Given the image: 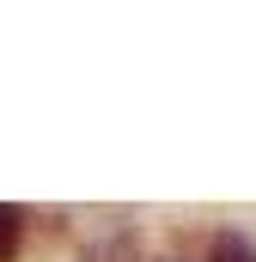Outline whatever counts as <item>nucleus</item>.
I'll return each mask as SVG.
<instances>
[{
    "instance_id": "nucleus-2",
    "label": "nucleus",
    "mask_w": 256,
    "mask_h": 262,
    "mask_svg": "<svg viewBox=\"0 0 256 262\" xmlns=\"http://www.w3.org/2000/svg\"><path fill=\"white\" fill-rule=\"evenodd\" d=\"M207 262H256V244L244 232H214V256Z\"/></svg>"
},
{
    "instance_id": "nucleus-3",
    "label": "nucleus",
    "mask_w": 256,
    "mask_h": 262,
    "mask_svg": "<svg viewBox=\"0 0 256 262\" xmlns=\"http://www.w3.org/2000/svg\"><path fill=\"white\" fill-rule=\"evenodd\" d=\"M165 262H171V256H165Z\"/></svg>"
},
{
    "instance_id": "nucleus-1",
    "label": "nucleus",
    "mask_w": 256,
    "mask_h": 262,
    "mask_svg": "<svg viewBox=\"0 0 256 262\" xmlns=\"http://www.w3.org/2000/svg\"><path fill=\"white\" fill-rule=\"evenodd\" d=\"M18 244H25V213L12 201H0V262L18 256Z\"/></svg>"
}]
</instances>
